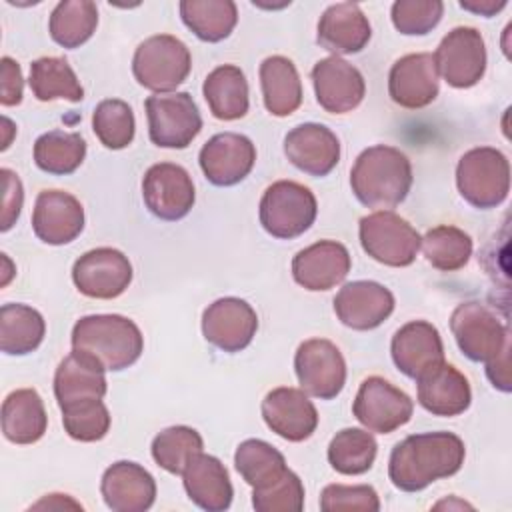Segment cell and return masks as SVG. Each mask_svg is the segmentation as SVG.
I'll return each mask as SVG.
<instances>
[{"label": "cell", "instance_id": "obj_14", "mask_svg": "<svg viewBox=\"0 0 512 512\" xmlns=\"http://www.w3.org/2000/svg\"><path fill=\"white\" fill-rule=\"evenodd\" d=\"M142 198L152 216L174 222L192 210L196 194L190 174L180 164L158 162L142 178Z\"/></svg>", "mask_w": 512, "mask_h": 512}, {"label": "cell", "instance_id": "obj_41", "mask_svg": "<svg viewBox=\"0 0 512 512\" xmlns=\"http://www.w3.org/2000/svg\"><path fill=\"white\" fill-rule=\"evenodd\" d=\"M202 436L190 426H170L152 440L154 462L170 474H182L186 464L202 452Z\"/></svg>", "mask_w": 512, "mask_h": 512}, {"label": "cell", "instance_id": "obj_36", "mask_svg": "<svg viewBox=\"0 0 512 512\" xmlns=\"http://www.w3.org/2000/svg\"><path fill=\"white\" fill-rule=\"evenodd\" d=\"M98 26V8L90 0H62L50 14L48 32L62 48H78L92 38Z\"/></svg>", "mask_w": 512, "mask_h": 512}, {"label": "cell", "instance_id": "obj_31", "mask_svg": "<svg viewBox=\"0 0 512 512\" xmlns=\"http://www.w3.org/2000/svg\"><path fill=\"white\" fill-rule=\"evenodd\" d=\"M260 86L264 106L272 116H290L302 104V82L294 62L286 56H268L260 64Z\"/></svg>", "mask_w": 512, "mask_h": 512}, {"label": "cell", "instance_id": "obj_21", "mask_svg": "<svg viewBox=\"0 0 512 512\" xmlns=\"http://www.w3.org/2000/svg\"><path fill=\"white\" fill-rule=\"evenodd\" d=\"M32 230L50 246L72 242L84 230V208L80 200L64 190H42L34 202Z\"/></svg>", "mask_w": 512, "mask_h": 512}, {"label": "cell", "instance_id": "obj_7", "mask_svg": "<svg viewBox=\"0 0 512 512\" xmlns=\"http://www.w3.org/2000/svg\"><path fill=\"white\" fill-rule=\"evenodd\" d=\"M360 244L380 264L402 268L416 260L422 236L392 210H376L360 220Z\"/></svg>", "mask_w": 512, "mask_h": 512}, {"label": "cell", "instance_id": "obj_54", "mask_svg": "<svg viewBox=\"0 0 512 512\" xmlns=\"http://www.w3.org/2000/svg\"><path fill=\"white\" fill-rule=\"evenodd\" d=\"M2 264H4V278H2V286H6L8 284V280H10V276H12V264H10V260H8V256L6 254H2Z\"/></svg>", "mask_w": 512, "mask_h": 512}, {"label": "cell", "instance_id": "obj_48", "mask_svg": "<svg viewBox=\"0 0 512 512\" xmlns=\"http://www.w3.org/2000/svg\"><path fill=\"white\" fill-rule=\"evenodd\" d=\"M2 68V80H0V102L2 106H16L22 102V90H24V78L20 64L12 60L10 56H4L0 60Z\"/></svg>", "mask_w": 512, "mask_h": 512}, {"label": "cell", "instance_id": "obj_20", "mask_svg": "<svg viewBox=\"0 0 512 512\" xmlns=\"http://www.w3.org/2000/svg\"><path fill=\"white\" fill-rule=\"evenodd\" d=\"M334 312L352 330H372L394 312V294L378 282L354 280L334 296Z\"/></svg>", "mask_w": 512, "mask_h": 512}, {"label": "cell", "instance_id": "obj_38", "mask_svg": "<svg viewBox=\"0 0 512 512\" xmlns=\"http://www.w3.org/2000/svg\"><path fill=\"white\" fill-rule=\"evenodd\" d=\"M378 444L368 430L344 428L328 444L330 466L344 476H358L372 468Z\"/></svg>", "mask_w": 512, "mask_h": 512}, {"label": "cell", "instance_id": "obj_27", "mask_svg": "<svg viewBox=\"0 0 512 512\" xmlns=\"http://www.w3.org/2000/svg\"><path fill=\"white\" fill-rule=\"evenodd\" d=\"M372 28L364 12L354 2H338L328 6L318 20V44L338 54H356L370 42Z\"/></svg>", "mask_w": 512, "mask_h": 512}, {"label": "cell", "instance_id": "obj_9", "mask_svg": "<svg viewBox=\"0 0 512 512\" xmlns=\"http://www.w3.org/2000/svg\"><path fill=\"white\" fill-rule=\"evenodd\" d=\"M144 108L150 140L160 148H186L202 130V116L188 92L152 94Z\"/></svg>", "mask_w": 512, "mask_h": 512}, {"label": "cell", "instance_id": "obj_22", "mask_svg": "<svg viewBox=\"0 0 512 512\" xmlns=\"http://www.w3.org/2000/svg\"><path fill=\"white\" fill-rule=\"evenodd\" d=\"M352 260L344 244L320 240L300 250L292 260V278L310 292H324L340 284L350 272Z\"/></svg>", "mask_w": 512, "mask_h": 512}, {"label": "cell", "instance_id": "obj_8", "mask_svg": "<svg viewBox=\"0 0 512 512\" xmlns=\"http://www.w3.org/2000/svg\"><path fill=\"white\" fill-rule=\"evenodd\" d=\"M450 330L460 352L472 362H488L510 346L508 326L490 306L476 300L462 302L454 308Z\"/></svg>", "mask_w": 512, "mask_h": 512}, {"label": "cell", "instance_id": "obj_53", "mask_svg": "<svg viewBox=\"0 0 512 512\" xmlns=\"http://www.w3.org/2000/svg\"><path fill=\"white\" fill-rule=\"evenodd\" d=\"M434 508H472L470 504H466V502H456V500H442V502H438Z\"/></svg>", "mask_w": 512, "mask_h": 512}, {"label": "cell", "instance_id": "obj_35", "mask_svg": "<svg viewBox=\"0 0 512 512\" xmlns=\"http://www.w3.org/2000/svg\"><path fill=\"white\" fill-rule=\"evenodd\" d=\"M32 94L40 102L48 100H70L80 102L84 98V90L78 82L76 72L68 64L66 58L60 56H44L30 64V78H28Z\"/></svg>", "mask_w": 512, "mask_h": 512}, {"label": "cell", "instance_id": "obj_47", "mask_svg": "<svg viewBox=\"0 0 512 512\" xmlns=\"http://www.w3.org/2000/svg\"><path fill=\"white\" fill-rule=\"evenodd\" d=\"M2 182H4V200H2V224L0 230L8 232L22 210V202H24V188L22 182L18 178L16 172H12L10 168H2Z\"/></svg>", "mask_w": 512, "mask_h": 512}, {"label": "cell", "instance_id": "obj_26", "mask_svg": "<svg viewBox=\"0 0 512 512\" xmlns=\"http://www.w3.org/2000/svg\"><path fill=\"white\" fill-rule=\"evenodd\" d=\"M390 352L396 368L414 380L424 370L444 360V344L440 332L426 320H412L398 328L392 336Z\"/></svg>", "mask_w": 512, "mask_h": 512}, {"label": "cell", "instance_id": "obj_15", "mask_svg": "<svg viewBox=\"0 0 512 512\" xmlns=\"http://www.w3.org/2000/svg\"><path fill=\"white\" fill-rule=\"evenodd\" d=\"M258 330V316L254 308L236 296L214 300L202 314L204 338L222 352L244 350Z\"/></svg>", "mask_w": 512, "mask_h": 512}, {"label": "cell", "instance_id": "obj_50", "mask_svg": "<svg viewBox=\"0 0 512 512\" xmlns=\"http://www.w3.org/2000/svg\"><path fill=\"white\" fill-rule=\"evenodd\" d=\"M460 6L464 10H470L474 14L490 18L496 12H500L502 8H506V0H460Z\"/></svg>", "mask_w": 512, "mask_h": 512}, {"label": "cell", "instance_id": "obj_44", "mask_svg": "<svg viewBox=\"0 0 512 512\" xmlns=\"http://www.w3.org/2000/svg\"><path fill=\"white\" fill-rule=\"evenodd\" d=\"M252 506L256 512H300L304 508L302 480L292 470H286L270 484L254 488Z\"/></svg>", "mask_w": 512, "mask_h": 512}, {"label": "cell", "instance_id": "obj_40", "mask_svg": "<svg viewBox=\"0 0 512 512\" xmlns=\"http://www.w3.org/2000/svg\"><path fill=\"white\" fill-rule=\"evenodd\" d=\"M424 258L442 272H454L468 264L472 256V238L456 226H436L422 236Z\"/></svg>", "mask_w": 512, "mask_h": 512}, {"label": "cell", "instance_id": "obj_17", "mask_svg": "<svg viewBox=\"0 0 512 512\" xmlns=\"http://www.w3.org/2000/svg\"><path fill=\"white\" fill-rule=\"evenodd\" d=\"M312 84L316 102L330 114L352 112L366 94L364 76L340 56H328L314 64Z\"/></svg>", "mask_w": 512, "mask_h": 512}, {"label": "cell", "instance_id": "obj_39", "mask_svg": "<svg viewBox=\"0 0 512 512\" xmlns=\"http://www.w3.org/2000/svg\"><path fill=\"white\" fill-rule=\"evenodd\" d=\"M234 466L242 480L252 488H262L288 470L282 452L258 438L240 442L234 454Z\"/></svg>", "mask_w": 512, "mask_h": 512}, {"label": "cell", "instance_id": "obj_1", "mask_svg": "<svg viewBox=\"0 0 512 512\" xmlns=\"http://www.w3.org/2000/svg\"><path fill=\"white\" fill-rule=\"evenodd\" d=\"M466 446L454 432H422L398 442L388 460V476L398 490L420 492L440 478L454 476Z\"/></svg>", "mask_w": 512, "mask_h": 512}, {"label": "cell", "instance_id": "obj_3", "mask_svg": "<svg viewBox=\"0 0 512 512\" xmlns=\"http://www.w3.org/2000/svg\"><path fill=\"white\" fill-rule=\"evenodd\" d=\"M72 350L86 354L108 372H120L140 358L144 336L126 316L90 314L74 324Z\"/></svg>", "mask_w": 512, "mask_h": 512}, {"label": "cell", "instance_id": "obj_30", "mask_svg": "<svg viewBox=\"0 0 512 512\" xmlns=\"http://www.w3.org/2000/svg\"><path fill=\"white\" fill-rule=\"evenodd\" d=\"M48 426L40 394L34 388H18L2 402V434L14 444L38 442Z\"/></svg>", "mask_w": 512, "mask_h": 512}, {"label": "cell", "instance_id": "obj_34", "mask_svg": "<svg viewBox=\"0 0 512 512\" xmlns=\"http://www.w3.org/2000/svg\"><path fill=\"white\" fill-rule=\"evenodd\" d=\"M182 22L204 42H220L230 36L238 22L232 0H182Z\"/></svg>", "mask_w": 512, "mask_h": 512}, {"label": "cell", "instance_id": "obj_37", "mask_svg": "<svg viewBox=\"0 0 512 512\" xmlns=\"http://www.w3.org/2000/svg\"><path fill=\"white\" fill-rule=\"evenodd\" d=\"M84 156L86 140L78 132L50 130L34 142V162L48 174H72L84 162Z\"/></svg>", "mask_w": 512, "mask_h": 512}, {"label": "cell", "instance_id": "obj_49", "mask_svg": "<svg viewBox=\"0 0 512 512\" xmlns=\"http://www.w3.org/2000/svg\"><path fill=\"white\" fill-rule=\"evenodd\" d=\"M510 346H506L496 358L486 362V374L488 380L492 382L494 388L502 390V392H510Z\"/></svg>", "mask_w": 512, "mask_h": 512}, {"label": "cell", "instance_id": "obj_2", "mask_svg": "<svg viewBox=\"0 0 512 512\" xmlns=\"http://www.w3.org/2000/svg\"><path fill=\"white\" fill-rule=\"evenodd\" d=\"M350 186L360 204L382 210L394 208L410 192L412 164L394 146H370L358 154L350 170Z\"/></svg>", "mask_w": 512, "mask_h": 512}, {"label": "cell", "instance_id": "obj_5", "mask_svg": "<svg viewBox=\"0 0 512 512\" xmlns=\"http://www.w3.org/2000/svg\"><path fill=\"white\" fill-rule=\"evenodd\" d=\"M192 68L188 46L172 34H156L146 38L134 52L132 72L140 86L168 94L180 86Z\"/></svg>", "mask_w": 512, "mask_h": 512}, {"label": "cell", "instance_id": "obj_6", "mask_svg": "<svg viewBox=\"0 0 512 512\" xmlns=\"http://www.w3.org/2000/svg\"><path fill=\"white\" fill-rule=\"evenodd\" d=\"M316 196L304 184L294 180H278L270 184L260 198V224L280 240L304 234L316 220Z\"/></svg>", "mask_w": 512, "mask_h": 512}, {"label": "cell", "instance_id": "obj_28", "mask_svg": "<svg viewBox=\"0 0 512 512\" xmlns=\"http://www.w3.org/2000/svg\"><path fill=\"white\" fill-rule=\"evenodd\" d=\"M182 482L188 498L208 512L228 510L232 504V482L226 466L210 454L198 452L186 464Z\"/></svg>", "mask_w": 512, "mask_h": 512}, {"label": "cell", "instance_id": "obj_52", "mask_svg": "<svg viewBox=\"0 0 512 512\" xmlns=\"http://www.w3.org/2000/svg\"><path fill=\"white\" fill-rule=\"evenodd\" d=\"M2 126L6 128V136H4V142H2V150H6L8 146H10V134L12 132H16V128H14V124H12V120L10 118H2Z\"/></svg>", "mask_w": 512, "mask_h": 512}, {"label": "cell", "instance_id": "obj_33", "mask_svg": "<svg viewBox=\"0 0 512 512\" xmlns=\"http://www.w3.org/2000/svg\"><path fill=\"white\" fill-rule=\"evenodd\" d=\"M46 334L42 314L28 304H4L0 308V350L10 356L34 352Z\"/></svg>", "mask_w": 512, "mask_h": 512}, {"label": "cell", "instance_id": "obj_11", "mask_svg": "<svg viewBox=\"0 0 512 512\" xmlns=\"http://www.w3.org/2000/svg\"><path fill=\"white\" fill-rule=\"evenodd\" d=\"M414 412L412 398L380 376H368L354 398L352 414L370 432L390 434L404 426Z\"/></svg>", "mask_w": 512, "mask_h": 512}, {"label": "cell", "instance_id": "obj_23", "mask_svg": "<svg viewBox=\"0 0 512 512\" xmlns=\"http://www.w3.org/2000/svg\"><path fill=\"white\" fill-rule=\"evenodd\" d=\"M100 492L112 512H144L156 500V482L144 466L120 460L104 470Z\"/></svg>", "mask_w": 512, "mask_h": 512}, {"label": "cell", "instance_id": "obj_46", "mask_svg": "<svg viewBox=\"0 0 512 512\" xmlns=\"http://www.w3.org/2000/svg\"><path fill=\"white\" fill-rule=\"evenodd\" d=\"M320 510L338 512V510H366L378 512L380 498L376 490L368 484L344 486V484H328L320 494Z\"/></svg>", "mask_w": 512, "mask_h": 512}, {"label": "cell", "instance_id": "obj_42", "mask_svg": "<svg viewBox=\"0 0 512 512\" xmlns=\"http://www.w3.org/2000/svg\"><path fill=\"white\" fill-rule=\"evenodd\" d=\"M92 130L102 146L122 150L134 140L136 120L128 102L118 98L102 100L92 114Z\"/></svg>", "mask_w": 512, "mask_h": 512}, {"label": "cell", "instance_id": "obj_45", "mask_svg": "<svg viewBox=\"0 0 512 512\" xmlns=\"http://www.w3.org/2000/svg\"><path fill=\"white\" fill-rule=\"evenodd\" d=\"M442 12L444 4L440 0H396L390 16L400 34L422 36L438 26Z\"/></svg>", "mask_w": 512, "mask_h": 512}, {"label": "cell", "instance_id": "obj_29", "mask_svg": "<svg viewBox=\"0 0 512 512\" xmlns=\"http://www.w3.org/2000/svg\"><path fill=\"white\" fill-rule=\"evenodd\" d=\"M104 368L82 352L72 350L54 372V396L60 408L82 402L104 398L108 382Z\"/></svg>", "mask_w": 512, "mask_h": 512}, {"label": "cell", "instance_id": "obj_25", "mask_svg": "<svg viewBox=\"0 0 512 512\" xmlns=\"http://www.w3.org/2000/svg\"><path fill=\"white\" fill-rule=\"evenodd\" d=\"M284 154L298 170L310 176H326L340 160V142L328 126L306 122L286 134Z\"/></svg>", "mask_w": 512, "mask_h": 512}, {"label": "cell", "instance_id": "obj_13", "mask_svg": "<svg viewBox=\"0 0 512 512\" xmlns=\"http://www.w3.org/2000/svg\"><path fill=\"white\" fill-rule=\"evenodd\" d=\"M72 280L78 292L88 298H118L132 282V264L116 248H94L84 252L72 266Z\"/></svg>", "mask_w": 512, "mask_h": 512}, {"label": "cell", "instance_id": "obj_18", "mask_svg": "<svg viewBox=\"0 0 512 512\" xmlns=\"http://www.w3.org/2000/svg\"><path fill=\"white\" fill-rule=\"evenodd\" d=\"M262 418L266 426L288 442L310 438L318 426V412L304 390L280 386L262 400Z\"/></svg>", "mask_w": 512, "mask_h": 512}, {"label": "cell", "instance_id": "obj_43", "mask_svg": "<svg viewBox=\"0 0 512 512\" xmlns=\"http://www.w3.org/2000/svg\"><path fill=\"white\" fill-rule=\"evenodd\" d=\"M60 410L66 434L78 442L102 440L110 430V412L102 398L82 400Z\"/></svg>", "mask_w": 512, "mask_h": 512}, {"label": "cell", "instance_id": "obj_32", "mask_svg": "<svg viewBox=\"0 0 512 512\" xmlns=\"http://www.w3.org/2000/svg\"><path fill=\"white\" fill-rule=\"evenodd\" d=\"M202 94L212 116L218 120H238L248 112V82L234 64L214 68L204 80Z\"/></svg>", "mask_w": 512, "mask_h": 512}, {"label": "cell", "instance_id": "obj_12", "mask_svg": "<svg viewBox=\"0 0 512 512\" xmlns=\"http://www.w3.org/2000/svg\"><path fill=\"white\" fill-rule=\"evenodd\" d=\"M300 388L320 400L336 398L346 384V362L338 346L326 338L304 340L294 354Z\"/></svg>", "mask_w": 512, "mask_h": 512}, {"label": "cell", "instance_id": "obj_10", "mask_svg": "<svg viewBox=\"0 0 512 512\" xmlns=\"http://www.w3.org/2000/svg\"><path fill=\"white\" fill-rule=\"evenodd\" d=\"M432 56L438 76L452 88H472L486 72V44L472 26L452 28Z\"/></svg>", "mask_w": 512, "mask_h": 512}, {"label": "cell", "instance_id": "obj_51", "mask_svg": "<svg viewBox=\"0 0 512 512\" xmlns=\"http://www.w3.org/2000/svg\"><path fill=\"white\" fill-rule=\"evenodd\" d=\"M66 506L82 508L78 502L70 500L66 494H50L44 500H40L38 504H34V508H66Z\"/></svg>", "mask_w": 512, "mask_h": 512}, {"label": "cell", "instance_id": "obj_4", "mask_svg": "<svg viewBox=\"0 0 512 512\" xmlns=\"http://www.w3.org/2000/svg\"><path fill=\"white\" fill-rule=\"evenodd\" d=\"M456 186L474 208H496L510 192V162L492 146L472 148L458 160Z\"/></svg>", "mask_w": 512, "mask_h": 512}, {"label": "cell", "instance_id": "obj_24", "mask_svg": "<svg viewBox=\"0 0 512 512\" xmlns=\"http://www.w3.org/2000/svg\"><path fill=\"white\" fill-rule=\"evenodd\" d=\"M418 404L434 416H458L468 410L472 390L468 378L448 362H438L416 378Z\"/></svg>", "mask_w": 512, "mask_h": 512}, {"label": "cell", "instance_id": "obj_16", "mask_svg": "<svg viewBox=\"0 0 512 512\" xmlns=\"http://www.w3.org/2000/svg\"><path fill=\"white\" fill-rule=\"evenodd\" d=\"M198 162L208 182L214 186H234L254 168L256 148L244 134L220 132L200 148Z\"/></svg>", "mask_w": 512, "mask_h": 512}, {"label": "cell", "instance_id": "obj_19", "mask_svg": "<svg viewBox=\"0 0 512 512\" xmlns=\"http://www.w3.org/2000/svg\"><path fill=\"white\" fill-rule=\"evenodd\" d=\"M438 90L440 76L432 54H406L392 64L388 74V94L398 106L408 110L424 108L436 100Z\"/></svg>", "mask_w": 512, "mask_h": 512}]
</instances>
